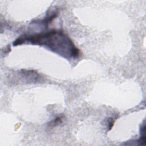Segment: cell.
Segmentation results:
<instances>
[{
    "label": "cell",
    "mask_w": 146,
    "mask_h": 146,
    "mask_svg": "<svg viewBox=\"0 0 146 146\" xmlns=\"http://www.w3.org/2000/svg\"><path fill=\"white\" fill-rule=\"evenodd\" d=\"M44 46L51 51L67 59L75 58L79 56V51L70 38L62 31L53 30L47 33L32 35H23L13 43L14 46L25 43Z\"/></svg>",
    "instance_id": "1"
},
{
    "label": "cell",
    "mask_w": 146,
    "mask_h": 146,
    "mask_svg": "<svg viewBox=\"0 0 146 146\" xmlns=\"http://www.w3.org/2000/svg\"><path fill=\"white\" fill-rule=\"evenodd\" d=\"M62 117H60V116L58 117H56V119H55V120H54L51 123V124H52L53 126L58 125L59 124H60V123L62 122Z\"/></svg>",
    "instance_id": "2"
}]
</instances>
